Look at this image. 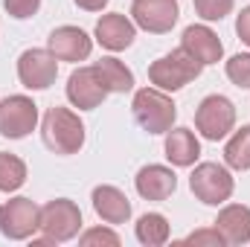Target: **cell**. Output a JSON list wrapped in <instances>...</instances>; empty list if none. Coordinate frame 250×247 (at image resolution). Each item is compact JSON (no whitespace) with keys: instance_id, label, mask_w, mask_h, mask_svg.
Masks as SVG:
<instances>
[{"instance_id":"1","label":"cell","mask_w":250,"mask_h":247,"mask_svg":"<svg viewBox=\"0 0 250 247\" xmlns=\"http://www.w3.org/2000/svg\"><path fill=\"white\" fill-rule=\"evenodd\" d=\"M41 140L53 154H79L84 145V123L70 108H50L41 120Z\"/></svg>"},{"instance_id":"2","label":"cell","mask_w":250,"mask_h":247,"mask_svg":"<svg viewBox=\"0 0 250 247\" xmlns=\"http://www.w3.org/2000/svg\"><path fill=\"white\" fill-rule=\"evenodd\" d=\"M131 111H134V120L137 125L146 131V134H166L175 117H178V108L172 102V96L160 87H143L134 93V102H131Z\"/></svg>"},{"instance_id":"3","label":"cell","mask_w":250,"mask_h":247,"mask_svg":"<svg viewBox=\"0 0 250 247\" xmlns=\"http://www.w3.org/2000/svg\"><path fill=\"white\" fill-rule=\"evenodd\" d=\"M201 70H204V64L198 62V59H192L184 47H178V50L160 56L157 62H151V67H148V82L154 87L166 90V93H175V90L187 87L189 82H195L201 76Z\"/></svg>"},{"instance_id":"4","label":"cell","mask_w":250,"mask_h":247,"mask_svg":"<svg viewBox=\"0 0 250 247\" xmlns=\"http://www.w3.org/2000/svg\"><path fill=\"white\" fill-rule=\"evenodd\" d=\"M82 230V209L70 201V198H56L50 204L41 206L38 215V233L44 239H50L53 245L73 242Z\"/></svg>"},{"instance_id":"5","label":"cell","mask_w":250,"mask_h":247,"mask_svg":"<svg viewBox=\"0 0 250 247\" xmlns=\"http://www.w3.org/2000/svg\"><path fill=\"white\" fill-rule=\"evenodd\" d=\"M189 189L201 204L221 206V204H227L233 198L236 184H233V175H230L227 166H221V163H198L195 172L189 175Z\"/></svg>"},{"instance_id":"6","label":"cell","mask_w":250,"mask_h":247,"mask_svg":"<svg viewBox=\"0 0 250 247\" xmlns=\"http://www.w3.org/2000/svg\"><path fill=\"white\" fill-rule=\"evenodd\" d=\"M195 128L209 143H218V140L230 137V131L236 128V105L221 93L204 96L198 111H195Z\"/></svg>"},{"instance_id":"7","label":"cell","mask_w":250,"mask_h":247,"mask_svg":"<svg viewBox=\"0 0 250 247\" xmlns=\"http://www.w3.org/2000/svg\"><path fill=\"white\" fill-rule=\"evenodd\" d=\"M41 206L32 198H12L0 206V233L9 242H26L38 233Z\"/></svg>"},{"instance_id":"8","label":"cell","mask_w":250,"mask_h":247,"mask_svg":"<svg viewBox=\"0 0 250 247\" xmlns=\"http://www.w3.org/2000/svg\"><path fill=\"white\" fill-rule=\"evenodd\" d=\"M38 125V105L29 96H6L0 102V137L6 140H23Z\"/></svg>"},{"instance_id":"9","label":"cell","mask_w":250,"mask_h":247,"mask_svg":"<svg viewBox=\"0 0 250 247\" xmlns=\"http://www.w3.org/2000/svg\"><path fill=\"white\" fill-rule=\"evenodd\" d=\"M181 6L178 0H134L131 3V21L151 32V35H166L178 23Z\"/></svg>"},{"instance_id":"10","label":"cell","mask_w":250,"mask_h":247,"mask_svg":"<svg viewBox=\"0 0 250 247\" xmlns=\"http://www.w3.org/2000/svg\"><path fill=\"white\" fill-rule=\"evenodd\" d=\"M59 76V59L50 50H23L18 59V79L23 87L29 90H47L50 84H56Z\"/></svg>"},{"instance_id":"11","label":"cell","mask_w":250,"mask_h":247,"mask_svg":"<svg viewBox=\"0 0 250 247\" xmlns=\"http://www.w3.org/2000/svg\"><path fill=\"white\" fill-rule=\"evenodd\" d=\"M67 99L79 111H93V108H99L108 99V87L102 84V79H99L93 64L90 67H79V70L70 73V79H67Z\"/></svg>"},{"instance_id":"12","label":"cell","mask_w":250,"mask_h":247,"mask_svg":"<svg viewBox=\"0 0 250 247\" xmlns=\"http://www.w3.org/2000/svg\"><path fill=\"white\" fill-rule=\"evenodd\" d=\"M47 50H50L59 62H84V59L90 56V50H93V41H90V35H87L84 29L67 23V26H59V29L50 32Z\"/></svg>"},{"instance_id":"13","label":"cell","mask_w":250,"mask_h":247,"mask_svg":"<svg viewBox=\"0 0 250 247\" xmlns=\"http://www.w3.org/2000/svg\"><path fill=\"white\" fill-rule=\"evenodd\" d=\"M93 35H96V41H99L105 50L123 53V50H128V47L134 44V38H137V23H134L131 18L120 15V12H108V15H102V18L96 21Z\"/></svg>"},{"instance_id":"14","label":"cell","mask_w":250,"mask_h":247,"mask_svg":"<svg viewBox=\"0 0 250 247\" xmlns=\"http://www.w3.org/2000/svg\"><path fill=\"white\" fill-rule=\"evenodd\" d=\"M137 186V195L146 198V201H166L175 195L178 189V175L169 169V166H160V163H151V166H143L134 178Z\"/></svg>"},{"instance_id":"15","label":"cell","mask_w":250,"mask_h":247,"mask_svg":"<svg viewBox=\"0 0 250 247\" xmlns=\"http://www.w3.org/2000/svg\"><path fill=\"white\" fill-rule=\"evenodd\" d=\"M181 47L187 50L192 59L204 64H218L224 56V44L218 41V35L207 26V23H192L184 29V38H181Z\"/></svg>"},{"instance_id":"16","label":"cell","mask_w":250,"mask_h":247,"mask_svg":"<svg viewBox=\"0 0 250 247\" xmlns=\"http://www.w3.org/2000/svg\"><path fill=\"white\" fill-rule=\"evenodd\" d=\"M90 201H93L96 215L105 224H125L131 218V201L125 198V192L117 189V186H108V184L96 186L90 192Z\"/></svg>"},{"instance_id":"17","label":"cell","mask_w":250,"mask_h":247,"mask_svg":"<svg viewBox=\"0 0 250 247\" xmlns=\"http://www.w3.org/2000/svg\"><path fill=\"white\" fill-rule=\"evenodd\" d=\"M215 230L224 236V242L233 247L250 245V206L245 204H227L218 218H215Z\"/></svg>"},{"instance_id":"18","label":"cell","mask_w":250,"mask_h":247,"mask_svg":"<svg viewBox=\"0 0 250 247\" xmlns=\"http://www.w3.org/2000/svg\"><path fill=\"white\" fill-rule=\"evenodd\" d=\"M163 148H166L169 163L178 166V169L195 166V160L201 157V143H198L195 131H189V128H169Z\"/></svg>"},{"instance_id":"19","label":"cell","mask_w":250,"mask_h":247,"mask_svg":"<svg viewBox=\"0 0 250 247\" xmlns=\"http://www.w3.org/2000/svg\"><path fill=\"white\" fill-rule=\"evenodd\" d=\"M93 67H96L102 84L108 87V93H128V90H134V73L120 59L105 56V59H99Z\"/></svg>"},{"instance_id":"20","label":"cell","mask_w":250,"mask_h":247,"mask_svg":"<svg viewBox=\"0 0 250 247\" xmlns=\"http://www.w3.org/2000/svg\"><path fill=\"white\" fill-rule=\"evenodd\" d=\"M169 221H166V215H160V212H146L137 224H134V236H137V242L146 247H163L169 242Z\"/></svg>"},{"instance_id":"21","label":"cell","mask_w":250,"mask_h":247,"mask_svg":"<svg viewBox=\"0 0 250 247\" xmlns=\"http://www.w3.org/2000/svg\"><path fill=\"white\" fill-rule=\"evenodd\" d=\"M224 163L227 169H236V172L250 169V125H242L239 131H233V137L224 145Z\"/></svg>"},{"instance_id":"22","label":"cell","mask_w":250,"mask_h":247,"mask_svg":"<svg viewBox=\"0 0 250 247\" xmlns=\"http://www.w3.org/2000/svg\"><path fill=\"white\" fill-rule=\"evenodd\" d=\"M26 184V163L18 154L0 151V192H18Z\"/></svg>"},{"instance_id":"23","label":"cell","mask_w":250,"mask_h":247,"mask_svg":"<svg viewBox=\"0 0 250 247\" xmlns=\"http://www.w3.org/2000/svg\"><path fill=\"white\" fill-rule=\"evenodd\" d=\"M192 6H195V15H198L201 21L212 23V21L227 18V15L233 12L236 0H192Z\"/></svg>"},{"instance_id":"24","label":"cell","mask_w":250,"mask_h":247,"mask_svg":"<svg viewBox=\"0 0 250 247\" xmlns=\"http://www.w3.org/2000/svg\"><path fill=\"white\" fill-rule=\"evenodd\" d=\"M224 73H227V79H230L236 87L250 90V53H239V56H233L230 62L224 64Z\"/></svg>"},{"instance_id":"25","label":"cell","mask_w":250,"mask_h":247,"mask_svg":"<svg viewBox=\"0 0 250 247\" xmlns=\"http://www.w3.org/2000/svg\"><path fill=\"white\" fill-rule=\"evenodd\" d=\"M3 9H6L9 18H15V21H29V18L38 15L41 0H3Z\"/></svg>"},{"instance_id":"26","label":"cell","mask_w":250,"mask_h":247,"mask_svg":"<svg viewBox=\"0 0 250 247\" xmlns=\"http://www.w3.org/2000/svg\"><path fill=\"white\" fill-rule=\"evenodd\" d=\"M79 245L90 247V245H111L117 247L120 245V236L114 233V230H108V227H90V230H84L82 236H79Z\"/></svg>"},{"instance_id":"27","label":"cell","mask_w":250,"mask_h":247,"mask_svg":"<svg viewBox=\"0 0 250 247\" xmlns=\"http://www.w3.org/2000/svg\"><path fill=\"white\" fill-rule=\"evenodd\" d=\"M184 245H204V247H224V236L215 230V227H204V230H195V233H189L187 239H184Z\"/></svg>"},{"instance_id":"28","label":"cell","mask_w":250,"mask_h":247,"mask_svg":"<svg viewBox=\"0 0 250 247\" xmlns=\"http://www.w3.org/2000/svg\"><path fill=\"white\" fill-rule=\"evenodd\" d=\"M236 35L242 38V44H248L250 47V6L248 9H242L239 18H236Z\"/></svg>"},{"instance_id":"29","label":"cell","mask_w":250,"mask_h":247,"mask_svg":"<svg viewBox=\"0 0 250 247\" xmlns=\"http://www.w3.org/2000/svg\"><path fill=\"white\" fill-rule=\"evenodd\" d=\"M79 9H84V12H102L105 6H108V0H73Z\"/></svg>"}]
</instances>
